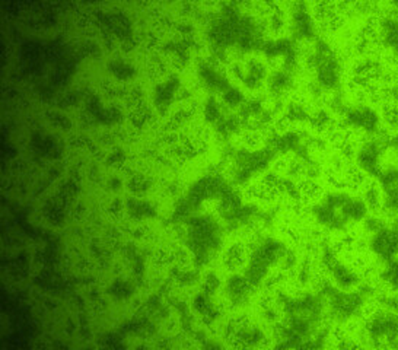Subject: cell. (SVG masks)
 Instances as JSON below:
<instances>
[{"label": "cell", "mask_w": 398, "mask_h": 350, "mask_svg": "<svg viewBox=\"0 0 398 350\" xmlns=\"http://www.w3.org/2000/svg\"><path fill=\"white\" fill-rule=\"evenodd\" d=\"M360 198L366 205L369 212L377 216H382L387 212V200H385V191L382 185L377 180H369L360 191Z\"/></svg>", "instance_id": "obj_1"}, {"label": "cell", "mask_w": 398, "mask_h": 350, "mask_svg": "<svg viewBox=\"0 0 398 350\" xmlns=\"http://www.w3.org/2000/svg\"><path fill=\"white\" fill-rule=\"evenodd\" d=\"M381 123L385 130L398 133V104H384L379 107Z\"/></svg>", "instance_id": "obj_2"}, {"label": "cell", "mask_w": 398, "mask_h": 350, "mask_svg": "<svg viewBox=\"0 0 398 350\" xmlns=\"http://www.w3.org/2000/svg\"><path fill=\"white\" fill-rule=\"evenodd\" d=\"M292 82H294V76L289 72V70H279V72L273 73L268 80V88L272 89L273 93L279 95V93H283L292 86Z\"/></svg>", "instance_id": "obj_3"}, {"label": "cell", "mask_w": 398, "mask_h": 350, "mask_svg": "<svg viewBox=\"0 0 398 350\" xmlns=\"http://www.w3.org/2000/svg\"><path fill=\"white\" fill-rule=\"evenodd\" d=\"M226 263L232 267H239L245 263V250L241 247V245H233V247L228 251L226 257Z\"/></svg>", "instance_id": "obj_4"}, {"label": "cell", "mask_w": 398, "mask_h": 350, "mask_svg": "<svg viewBox=\"0 0 398 350\" xmlns=\"http://www.w3.org/2000/svg\"><path fill=\"white\" fill-rule=\"evenodd\" d=\"M110 70H111V72L117 78H120V79H128V78H132L133 73H134L133 67H130V66L123 63V62H115V63H113L110 66Z\"/></svg>", "instance_id": "obj_5"}, {"label": "cell", "mask_w": 398, "mask_h": 350, "mask_svg": "<svg viewBox=\"0 0 398 350\" xmlns=\"http://www.w3.org/2000/svg\"><path fill=\"white\" fill-rule=\"evenodd\" d=\"M224 98L229 105H238L244 101L242 93L238 89H233V88H226L225 93H224Z\"/></svg>", "instance_id": "obj_6"}, {"label": "cell", "mask_w": 398, "mask_h": 350, "mask_svg": "<svg viewBox=\"0 0 398 350\" xmlns=\"http://www.w3.org/2000/svg\"><path fill=\"white\" fill-rule=\"evenodd\" d=\"M206 115H207V119L212 120V121H215L218 119V117H219V110H218L216 104L213 101L209 102L207 110H206Z\"/></svg>", "instance_id": "obj_7"}]
</instances>
